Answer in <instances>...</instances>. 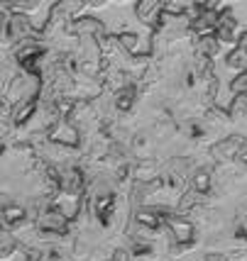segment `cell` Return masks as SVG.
I'll list each match as a JSON object with an SVG mask.
<instances>
[{
    "label": "cell",
    "instance_id": "6da1fadb",
    "mask_svg": "<svg viewBox=\"0 0 247 261\" xmlns=\"http://www.w3.org/2000/svg\"><path fill=\"white\" fill-rule=\"evenodd\" d=\"M71 32L76 34L79 39H96V42H101L103 37H108V30H105L103 20L93 17V15H81V17H76V20L71 22Z\"/></svg>",
    "mask_w": 247,
    "mask_h": 261
},
{
    "label": "cell",
    "instance_id": "7a4b0ae2",
    "mask_svg": "<svg viewBox=\"0 0 247 261\" xmlns=\"http://www.w3.org/2000/svg\"><path fill=\"white\" fill-rule=\"evenodd\" d=\"M162 12H164V3H157V0H142V3L135 5L137 20L145 22L147 27H149V32H154V27H157Z\"/></svg>",
    "mask_w": 247,
    "mask_h": 261
},
{
    "label": "cell",
    "instance_id": "3957f363",
    "mask_svg": "<svg viewBox=\"0 0 247 261\" xmlns=\"http://www.w3.org/2000/svg\"><path fill=\"white\" fill-rule=\"evenodd\" d=\"M118 42H120V46H123L127 54H132V57L137 54V49H140V44H142V39H140L135 32H127V30L118 34Z\"/></svg>",
    "mask_w": 247,
    "mask_h": 261
},
{
    "label": "cell",
    "instance_id": "277c9868",
    "mask_svg": "<svg viewBox=\"0 0 247 261\" xmlns=\"http://www.w3.org/2000/svg\"><path fill=\"white\" fill-rule=\"evenodd\" d=\"M230 91H233V95H247V73H237L230 81Z\"/></svg>",
    "mask_w": 247,
    "mask_h": 261
},
{
    "label": "cell",
    "instance_id": "5b68a950",
    "mask_svg": "<svg viewBox=\"0 0 247 261\" xmlns=\"http://www.w3.org/2000/svg\"><path fill=\"white\" fill-rule=\"evenodd\" d=\"M235 49H240V51H245V54H247V30H242V32H240Z\"/></svg>",
    "mask_w": 247,
    "mask_h": 261
}]
</instances>
